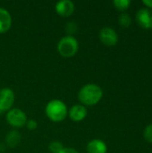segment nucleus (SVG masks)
<instances>
[{
	"label": "nucleus",
	"mask_w": 152,
	"mask_h": 153,
	"mask_svg": "<svg viewBox=\"0 0 152 153\" xmlns=\"http://www.w3.org/2000/svg\"><path fill=\"white\" fill-rule=\"evenodd\" d=\"M26 126L29 130H35L37 127H38V123L36 120L34 119H30V120H27V123H26Z\"/></svg>",
	"instance_id": "obj_18"
},
{
	"label": "nucleus",
	"mask_w": 152,
	"mask_h": 153,
	"mask_svg": "<svg viewBox=\"0 0 152 153\" xmlns=\"http://www.w3.org/2000/svg\"><path fill=\"white\" fill-rule=\"evenodd\" d=\"M21 139H22L21 134L17 130H12L6 135V137H5V143H7L8 146L13 148V147L17 146L20 143Z\"/></svg>",
	"instance_id": "obj_12"
},
{
	"label": "nucleus",
	"mask_w": 152,
	"mask_h": 153,
	"mask_svg": "<svg viewBox=\"0 0 152 153\" xmlns=\"http://www.w3.org/2000/svg\"><path fill=\"white\" fill-rule=\"evenodd\" d=\"M59 153H79L75 149L73 148H70V147H64V149Z\"/></svg>",
	"instance_id": "obj_19"
},
{
	"label": "nucleus",
	"mask_w": 152,
	"mask_h": 153,
	"mask_svg": "<svg viewBox=\"0 0 152 153\" xmlns=\"http://www.w3.org/2000/svg\"><path fill=\"white\" fill-rule=\"evenodd\" d=\"M47 117L53 122L58 123L65 120L68 115V110L65 103L60 100H50L45 108Z\"/></svg>",
	"instance_id": "obj_2"
},
{
	"label": "nucleus",
	"mask_w": 152,
	"mask_h": 153,
	"mask_svg": "<svg viewBox=\"0 0 152 153\" xmlns=\"http://www.w3.org/2000/svg\"><path fill=\"white\" fill-rule=\"evenodd\" d=\"M118 23L123 27H129L132 23V18L128 13H121L118 17Z\"/></svg>",
	"instance_id": "obj_14"
},
{
	"label": "nucleus",
	"mask_w": 152,
	"mask_h": 153,
	"mask_svg": "<svg viewBox=\"0 0 152 153\" xmlns=\"http://www.w3.org/2000/svg\"><path fill=\"white\" fill-rule=\"evenodd\" d=\"M79 49L78 40L73 36H65L57 43L58 53L65 58L73 56Z\"/></svg>",
	"instance_id": "obj_3"
},
{
	"label": "nucleus",
	"mask_w": 152,
	"mask_h": 153,
	"mask_svg": "<svg viewBox=\"0 0 152 153\" xmlns=\"http://www.w3.org/2000/svg\"><path fill=\"white\" fill-rule=\"evenodd\" d=\"M12 26V16L10 13L0 7V33H4L10 30Z\"/></svg>",
	"instance_id": "obj_10"
},
{
	"label": "nucleus",
	"mask_w": 152,
	"mask_h": 153,
	"mask_svg": "<svg viewBox=\"0 0 152 153\" xmlns=\"http://www.w3.org/2000/svg\"><path fill=\"white\" fill-rule=\"evenodd\" d=\"M144 138L148 143H152V124L149 125L145 128V130H144Z\"/></svg>",
	"instance_id": "obj_17"
},
{
	"label": "nucleus",
	"mask_w": 152,
	"mask_h": 153,
	"mask_svg": "<svg viewBox=\"0 0 152 153\" xmlns=\"http://www.w3.org/2000/svg\"><path fill=\"white\" fill-rule=\"evenodd\" d=\"M113 4L117 10L125 11L129 8L131 4V1L130 0H114Z\"/></svg>",
	"instance_id": "obj_13"
},
{
	"label": "nucleus",
	"mask_w": 152,
	"mask_h": 153,
	"mask_svg": "<svg viewBox=\"0 0 152 153\" xmlns=\"http://www.w3.org/2000/svg\"><path fill=\"white\" fill-rule=\"evenodd\" d=\"M86 150L88 153H107L108 147L103 141L99 139H94L89 142Z\"/></svg>",
	"instance_id": "obj_11"
},
{
	"label": "nucleus",
	"mask_w": 152,
	"mask_h": 153,
	"mask_svg": "<svg viewBox=\"0 0 152 153\" xmlns=\"http://www.w3.org/2000/svg\"><path fill=\"white\" fill-rule=\"evenodd\" d=\"M15 100L14 92L9 88L0 90V114L9 111Z\"/></svg>",
	"instance_id": "obj_5"
},
{
	"label": "nucleus",
	"mask_w": 152,
	"mask_h": 153,
	"mask_svg": "<svg viewBox=\"0 0 152 153\" xmlns=\"http://www.w3.org/2000/svg\"><path fill=\"white\" fill-rule=\"evenodd\" d=\"M74 4L71 0H61L56 4V12L63 17H68L74 12Z\"/></svg>",
	"instance_id": "obj_8"
},
{
	"label": "nucleus",
	"mask_w": 152,
	"mask_h": 153,
	"mask_svg": "<svg viewBox=\"0 0 152 153\" xmlns=\"http://www.w3.org/2000/svg\"><path fill=\"white\" fill-rule=\"evenodd\" d=\"M103 97L102 89L95 83H88L82 87L78 93L79 100L83 106H93L100 101Z\"/></svg>",
	"instance_id": "obj_1"
},
{
	"label": "nucleus",
	"mask_w": 152,
	"mask_h": 153,
	"mask_svg": "<svg viewBox=\"0 0 152 153\" xmlns=\"http://www.w3.org/2000/svg\"><path fill=\"white\" fill-rule=\"evenodd\" d=\"M26 114L20 108H11L7 111L6 121L7 123L13 127H22L27 123Z\"/></svg>",
	"instance_id": "obj_4"
},
{
	"label": "nucleus",
	"mask_w": 152,
	"mask_h": 153,
	"mask_svg": "<svg viewBox=\"0 0 152 153\" xmlns=\"http://www.w3.org/2000/svg\"><path fill=\"white\" fill-rule=\"evenodd\" d=\"M48 149L52 153H59L64 149V146H63L62 143H60L58 141H54V142L50 143Z\"/></svg>",
	"instance_id": "obj_15"
},
{
	"label": "nucleus",
	"mask_w": 152,
	"mask_h": 153,
	"mask_svg": "<svg viewBox=\"0 0 152 153\" xmlns=\"http://www.w3.org/2000/svg\"><path fill=\"white\" fill-rule=\"evenodd\" d=\"M87 114H88L87 108H85V106L81 104H76L73 106L68 112L69 117L74 122L82 121L87 117Z\"/></svg>",
	"instance_id": "obj_9"
},
{
	"label": "nucleus",
	"mask_w": 152,
	"mask_h": 153,
	"mask_svg": "<svg viewBox=\"0 0 152 153\" xmlns=\"http://www.w3.org/2000/svg\"><path fill=\"white\" fill-rule=\"evenodd\" d=\"M65 30L68 33V36H72L77 30V24L74 22H70L65 25Z\"/></svg>",
	"instance_id": "obj_16"
},
{
	"label": "nucleus",
	"mask_w": 152,
	"mask_h": 153,
	"mask_svg": "<svg viewBox=\"0 0 152 153\" xmlns=\"http://www.w3.org/2000/svg\"><path fill=\"white\" fill-rule=\"evenodd\" d=\"M142 3H143L147 7L152 8V0H144V1H142Z\"/></svg>",
	"instance_id": "obj_20"
},
{
	"label": "nucleus",
	"mask_w": 152,
	"mask_h": 153,
	"mask_svg": "<svg viewBox=\"0 0 152 153\" xmlns=\"http://www.w3.org/2000/svg\"><path fill=\"white\" fill-rule=\"evenodd\" d=\"M99 39L101 42L108 47L115 46L118 41L116 31L111 27H104L99 31Z\"/></svg>",
	"instance_id": "obj_6"
},
{
	"label": "nucleus",
	"mask_w": 152,
	"mask_h": 153,
	"mask_svg": "<svg viewBox=\"0 0 152 153\" xmlns=\"http://www.w3.org/2000/svg\"><path fill=\"white\" fill-rule=\"evenodd\" d=\"M136 21L143 29L152 28V10L149 8H142L136 13Z\"/></svg>",
	"instance_id": "obj_7"
}]
</instances>
